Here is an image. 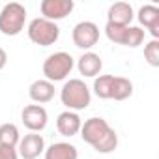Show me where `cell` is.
<instances>
[{
    "instance_id": "9a60e30c",
    "label": "cell",
    "mask_w": 159,
    "mask_h": 159,
    "mask_svg": "<svg viewBox=\"0 0 159 159\" xmlns=\"http://www.w3.org/2000/svg\"><path fill=\"white\" fill-rule=\"evenodd\" d=\"M43 155L45 159H79V150L71 142H52Z\"/></svg>"
},
{
    "instance_id": "3957f363",
    "label": "cell",
    "mask_w": 159,
    "mask_h": 159,
    "mask_svg": "<svg viewBox=\"0 0 159 159\" xmlns=\"http://www.w3.org/2000/svg\"><path fill=\"white\" fill-rule=\"evenodd\" d=\"M75 67V58L66 52V51H58L52 52L45 58L43 62V75L45 81L49 83H58V81H66V77L71 73V69Z\"/></svg>"
},
{
    "instance_id": "4fadbf2b",
    "label": "cell",
    "mask_w": 159,
    "mask_h": 159,
    "mask_svg": "<svg viewBox=\"0 0 159 159\" xmlns=\"http://www.w3.org/2000/svg\"><path fill=\"white\" fill-rule=\"evenodd\" d=\"M139 23L152 34L153 39H159V8L153 4H146L139 10Z\"/></svg>"
},
{
    "instance_id": "9c48e42d",
    "label": "cell",
    "mask_w": 159,
    "mask_h": 159,
    "mask_svg": "<svg viewBox=\"0 0 159 159\" xmlns=\"http://www.w3.org/2000/svg\"><path fill=\"white\" fill-rule=\"evenodd\" d=\"M43 152H45V139L39 133H28L17 144V153L23 159H38Z\"/></svg>"
},
{
    "instance_id": "ffe728a7",
    "label": "cell",
    "mask_w": 159,
    "mask_h": 159,
    "mask_svg": "<svg viewBox=\"0 0 159 159\" xmlns=\"http://www.w3.org/2000/svg\"><path fill=\"white\" fill-rule=\"evenodd\" d=\"M144 60L152 67H159V39H152L144 45Z\"/></svg>"
},
{
    "instance_id": "30bf717a",
    "label": "cell",
    "mask_w": 159,
    "mask_h": 159,
    "mask_svg": "<svg viewBox=\"0 0 159 159\" xmlns=\"http://www.w3.org/2000/svg\"><path fill=\"white\" fill-rule=\"evenodd\" d=\"M81 125H83L81 116H79V112H73V111H64L56 118V129L62 137L79 135L81 133Z\"/></svg>"
},
{
    "instance_id": "e0dca14e",
    "label": "cell",
    "mask_w": 159,
    "mask_h": 159,
    "mask_svg": "<svg viewBox=\"0 0 159 159\" xmlns=\"http://www.w3.org/2000/svg\"><path fill=\"white\" fill-rule=\"evenodd\" d=\"M21 140V133L19 127L15 124H2L0 125V146H6V148H17Z\"/></svg>"
},
{
    "instance_id": "52a82bcc",
    "label": "cell",
    "mask_w": 159,
    "mask_h": 159,
    "mask_svg": "<svg viewBox=\"0 0 159 159\" xmlns=\"http://www.w3.org/2000/svg\"><path fill=\"white\" fill-rule=\"evenodd\" d=\"M21 120L30 133H41L47 127L49 114L43 105H26L21 112Z\"/></svg>"
},
{
    "instance_id": "277c9868",
    "label": "cell",
    "mask_w": 159,
    "mask_h": 159,
    "mask_svg": "<svg viewBox=\"0 0 159 159\" xmlns=\"http://www.w3.org/2000/svg\"><path fill=\"white\" fill-rule=\"evenodd\" d=\"M26 25V8L19 2H10L0 10V32L4 36H19Z\"/></svg>"
},
{
    "instance_id": "7402d4cb",
    "label": "cell",
    "mask_w": 159,
    "mask_h": 159,
    "mask_svg": "<svg viewBox=\"0 0 159 159\" xmlns=\"http://www.w3.org/2000/svg\"><path fill=\"white\" fill-rule=\"evenodd\" d=\"M0 159H19L17 148H6V146H0Z\"/></svg>"
},
{
    "instance_id": "ba28073f",
    "label": "cell",
    "mask_w": 159,
    "mask_h": 159,
    "mask_svg": "<svg viewBox=\"0 0 159 159\" xmlns=\"http://www.w3.org/2000/svg\"><path fill=\"white\" fill-rule=\"evenodd\" d=\"M73 8H75L73 0H41V4H39L41 17L52 23L66 19L73 11Z\"/></svg>"
},
{
    "instance_id": "5b68a950",
    "label": "cell",
    "mask_w": 159,
    "mask_h": 159,
    "mask_svg": "<svg viewBox=\"0 0 159 159\" xmlns=\"http://www.w3.org/2000/svg\"><path fill=\"white\" fill-rule=\"evenodd\" d=\"M26 34H28V39L32 43H36L39 47H49V45H54L58 41L60 28L52 21H47L43 17H36L28 23Z\"/></svg>"
},
{
    "instance_id": "7c38bea8",
    "label": "cell",
    "mask_w": 159,
    "mask_h": 159,
    "mask_svg": "<svg viewBox=\"0 0 159 159\" xmlns=\"http://www.w3.org/2000/svg\"><path fill=\"white\" fill-rule=\"evenodd\" d=\"M77 69H79V73H81L83 77H92V79H96V77L101 73V69H103L101 56L96 54V52H92V51L83 52V56L77 60Z\"/></svg>"
},
{
    "instance_id": "44dd1931",
    "label": "cell",
    "mask_w": 159,
    "mask_h": 159,
    "mask_svg": "<svg viewBox=\"0 0 159 159\" xmlns=\"http://www.w3.org/2000/svg\"><path fill=\"white\" fill-rule=\"evenodd\" d=\"M125 28H127V26H116V25L107 23V25H105V34H107V38H109L112 43L122 45V43H124V36H125Z\"/></svg>"
},
{
    "instance_id": "7a4b0ae2",
    "label": "cell",
    "mask_w": 159,
    "mask_h": 159,
    "mask_svg": "<svg viewBox=\"0 0 159 159\" xmlns=\"http://www.w3.org/2000/svg\"><path fill=\"white\" fill-rule=\"evenodd\" d=\"M60 101L67 111L79 112V111L88 109L92 101V92L84 84L83 79H69V81L64 83L60 90Z\"/></svg>"
},
{
    "instance_id": "603a6c76",
    "label": "cell",
    "mask_w": 159,
    "mask_h": 159,
    "mask_svg": "<svg viewBox=\"0 0 159 159\" xmlns=\"http://www.w3.org/2000/svg\"><path fill=\"white\" fill-rule=\"evenodd\" d=\"M6 64H8V52H6L2 47H0V71L6 67Z\"/></svg>"
},
{
    "instance_id": "d6986e66",
    "label": "cell",
    "mask_w": 159,
    "mask_h": 159,
    "mask_svg": "<svg viewBox=\"0 0 159 159\" xmlns=\"http://www.w3.org/2000/svg\"><path fill=\"white\" fill-rule=\"evenodd\" d=\"M142 41H144V30L140 26H127L125 28V36H124V43H122L124 47L135 49V47L142 45Z\"/></svg>"
},
{
    "instance_id": "6da1fadb",
    "label": "cell",
    "mask_w": 159,
    "mask_h": 159,
    "mask_svg": "<svg viewBox=\"0 0 159 159\" xmlns=\"http://www.w3.org/2000/svg\"><path fill=\"white\" fill-rule=\"evenodd\" d=\"M81 139L90 144L98 153H111L118 146V135L105 118L94 116L83 122Z\"/></svg>"
},
{
    "instance_id": "8992f818",
    "label": "cell",
    "mask_w": 159,
    "mask_h": 159,
    "mask_svg": "<svg viewBox=\"0 0 159 159\" xmlns=\"http://www.w3.org/2000/svg\"><path fill=\"white\" fill-rule=\"evenodd\" d=\"M71 39L75 47L83 49V51H90L99 41V26L92 21H81L73 26Z\"/></svg>"
},
{
    "instance_id": "5bb4252c",
    "label": "cell",
    "mask_w": 159,
    "mask_h": 159,
    "mask_svg": "<svg viewBox=\"0 0 159 159\" xmlns=\"http://www.w3.org/2000/svg\"><path fill=\"white\" fill-rule=\"evenodd\" d=\"M28 96L30 99L36 103V105H43V103H49L52 101L54 98V84L45 81V79H38L34 81L28 88Z\"/></svg>"
},
{
    "instance_id": "8fae6325",
    "label": "cell",
    "mask_w": 159,
    "mask_h": 159,
    "mask_svg": "<svg viewBox=\"0 0 159 159\" xmlns=\"http://www.w3.org/2000/svg\"><path fill=\"white\" fill-rule=\"evenodd\" d=\"M133 17H135V11L129 2H114L107 11V23L116 26H131Z\"/></svg>"
},
{
    "instance_id": "ac0fdd59",
    "label": "cell",
    "mask_w": 159,
    "mask_h": 159,
    "mask_svg": "<svg viewBox=\"0 0 159 159\" xmlns=\"http://www.w3.org/2000/svg\"><path fill=\"white\" fill-rule=\"evenodd\" d=\"M112 79H114V75H98L94 79V94L99 99H111Z\"/></svg>"
},
{
    "instance_id": "2e32d148",
    "label": "cell",
    "mask_w": 159,
    "mask_h": 159,
    "mask_svg": "<svg viewBox=\"0 0 159 159\" xmlns=\"http://www.w3.org/2000/svg\"><path fill=\"white\" fill-rule=\"evenodd\" d=\"M133 96V83L125 77H114L112 88H111V99L114 101H125Z\"/></svg>"
}]
</instances>
